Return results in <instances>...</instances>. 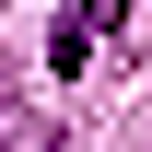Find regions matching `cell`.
Returning a JSON list of instances; mask_svg holds the SVG:
<instances>
[{
    "mask_svg": "<svg viewBox=\"0 0 152 152\" xmlns=\"http://www.w3.org/2000/svg\"><path fill=\"white\" fill-rule=\"evenodd\" d=\"M117 12H129V0H82V12L58 23V47H47V58H58V70H82V58H94V47L117 35Z\"/></svg>",
    "mask_w": 152,
    "mask_h": 152,
    "instance_id": "obj_1",
    "label": "cell"
}]
</instances>
